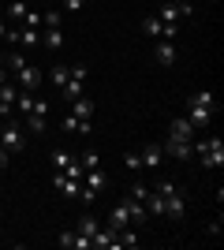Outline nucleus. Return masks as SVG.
Returning <instances> with one entry per match:
<instances>
[{"instance_id":"nucleus-33","label":"nucleus","mask_w":224,"mask_h":250,"mask_svg":"<svg viewBox=\"0 0 224 250\" xmlns=\"http://www.w3.org/2000/svg\"><path fill=\"white\" fill-rule=\"evenodd\" d=\"M123 165H127L131 172H142V157L139 153H127V157H123Z\"/></svg>"},{"instance_id":"nucleus-34","label":"nucleus","mask_w":224,"mask_h":250,"mask_svg":"<svg viewBox=\"0 0 224 250\" xmlns=\"http://www.w3.org/2000/svg\"><path fill=\"white\" fill-rule=\"evenodd\" d=\"M168 4H176V8H180L183 15H187V19H191V15H194V8H191V0H168Z\"/></svg>"},{"instance_id":"nucleus-32","label":"nucleus","mask_w":224,"mask_h":250,"mask_svg":"<svg viewBox=\"0 0 224 250\" xmlns=\"http://www.w3.org/2000/svg\"><path fill=\"white\" fill-rule=\"evenodd\" d=\"M157 194H161V198L176 194V183H172V179H161V183H157Z\"/></svg>"},{"instance_id":"nucleus-39","label":"nucleus","mask_w":224,"mask_h":250,"mask_svg":"<svg viewBox=\"0 0 224 250\" xmlns=\"http://www.w3.org/2000/svg\"><path fill=\"white\" fill-rule=\"evenodd\" d=\"M4 34H8V22L0 19V42H4Z\"/></svg>"},{"instance_id":"nucleus-14","label":"nucleus","mask_w":224,"mask_h":250,"mask_svg":"<svg viewBox=\"0 0 224 250\" xmlns=\"http://www.w3.org/2000/svg\"><path fill=\"white\" fill-rule=\"evenodd\" d=\"M97 228H101V224H97V217H90V213H82V217H79V224H75V231H79L82 239H90V250H94V235H97Z\"/></svg>"},{"instance_id":"nucleus-26","label":"nucleus","mask_w":224,"mask_h":250,"mask_svg":"<svg viewBox=\"0 0 224 250\" xmlns=\"http://www.w3.org/2000/svg\"><path fill=\"white\" fill-rule=\"evenodd\" d=\"M60 94H64L67 101H75V97H82V83H79V79H67V83L60 86Z\"/></svg>"},{"instance_id":"nucleus-22","label":"nucleus","mask_w":224,"mask_h":250,"mask_svg":"<svg viewBox=\"0 0 224 250\" xmlns=\"http://www.w3.org/2000/svg\"><path fill=\"white\" fill-rule=\"evenodd\" d=\"M71 116H79V120H90V116H94V101H90V97H75L71 101Z\"/></svg>"},{"instance_id":"nucleus-29","label":"nucleus","mask_w":224,"mask_h":250,"mask_svg":"<svg viewBox=\"0 0 224 250\" xmlns=\"http://www.w3.org/2000/svg\"><path fill=\"white\" fill-rule=\"evenodd\" d=\"M19 26H30V30H38V26H41V11H26Z\"/></svg>"},{"instance_id":"nucleus-13","label":"nucleus","mask_w":224,"mask_h":250,"mask_svg":"<svg viewBox=\"0 0 224 250\" xmlns=\"http://www.w3.org/2000/svg\"><path fill=\"white\" fill-rule=\"evenodd\" d=\"M90 127H94L90 120H79V116H71V112L60 120V131H64V135H75V131H79V135H90Z\"/></svg>"},{"instance_id":"nucleus-6","label":"nucleus","mask_w":224,"mask_h":250,"mask_svg":"<svg viewBox=\"0 0 224 250\" xmlns=\"http://www.w3.org/2000/svg\"><path fill=\"white\" fill-rule=\"evenodd\" d=\"M153 60H157L161 67H172V63H176V42L157 38V45H153Z\"/></svg>"},{"instance_id":"nucleus-2","label":"nucleus","mask_w":224,"mask_h":250,"mask_svg":"<svg viewBox=\"0 0 224 250\" xmlns=\"http://www.w3.org/2000/svg\"><path fill=\"white\" fill-rule=\"evenodd\" d=\"M194 157L205 168H221L224 165V142L221 138H202V142H194Z\"/></svg>"},{"instance_id":"nucleus-17","label":"nucleus","mask_w":224,"mask_h":250,"mask_svg":"<svg viewBox=\"0 0 224 250\" xmlns=\"http://www.w3.org/2000/svg\"><path fill=\"white\" fill-rule=\"evenodd\" d=\"M183 213H187V202H183L180 194H168V198H164V217H172V220H180Z\"/></svg>"},{"instance_id":"nucleus-12","label":"nucleus","mask_w":224,"mask_h":250,"mask_svg":"<svg viewBox=\"0 0 224 250\" xmlns=\"http://www.w3.org/2000/svg\"><path fill=\"white\" fill-rule=\"evenodd\" d=\"M53 187L60 190L64 198H79V190H82V187H79V179H67V172H56V176H53Z\"/></svg>"},{"instance_id":"nucleus-35","label":"nucleus","mask_w":224,"mask_h":250,"mask_svg":"<svg viewBox=\"0 0 224 250\" xmlns=\"http://www.w3.org/2000/svg\"><path fill=\"white\" fill-rule=\"evenodd\" d=\"M146 194H149V190L142 187V183H135V187H131V198H135V202H146Z\"/></svg>"},{"instance_id":"nucleus-20","label":"nucleus","mask_w":224,"mask_h":250,"mask_svg":"<svg viewBox=\"0 0 224 250\" xmlns=\"http://www.w3.org/2000/svg\"><path fill=\"white\" fill-rule=\"evenodd\" d=\"M105 172L101 168H90V172H82V187H90V190H105Z\"/></svg>"},{"instance_id":"nucleus-1","label":"nucleus","mask_w":224,"mask_h":250,"mask_svg":"<svg viewBox=\"0 0 224 250\" xmlns=\"http://www.w3.org/2000/svg\"><path fill=\"white\" fill-rule=\"evenodd\" d=\"M213 116H217V97H213V90H198V94H191V101H187V120H191L194 131H198V127H205Z\"/></svg>"},{"instance_id":"nucleus-30","label":"nucleus","mask_w":224,"mask_h":250,"mask_svg":"<svg viewBox=\"0 0 224 250\" xmlns=\"http://www.w3.org/2000/svg\"><path fill=\"white\" fill-rule=\"evenodd\" d=\"M53 165H56V172H64V168L71 165V153H64V149H56V153H53Z\"/></svg>"},{"instance_id":"nucleus-27","label":"nucleus","mask_w":224,"mask_h":250,"mask_svg":"<svg viewBox=\"0 0 224 250\" xmlns=\"http://www.w3.org/2000/svg\"><path fill=\"white\" fill-rule=\"evenodd\" d=\"M8 15H11V22H15V26H19V22H22V15H26V4H22V0H11V8H8Z\"/></svg>"},{"instance_id":"nucleus-24","label":"nucleus","mask_w":224,"mask_h":250,"mask_svg":"<svg viewBox=\"0 0 224 250\" xmlns=\"http://www.w3.org/2000/svg\"><path fill=\"white\" fill-rule=\"evenodd\" d=\"M30 108H34V90H19V97H15V112L30 116Z\"/></svg>"},{"instance_id":"nucleus-9","label":"nucleus","mask_w":224,"mask_h":250,"mask_svg":"<svg viewBox=\"0 0 224 250\" xmlns=\"http://www.w3.org/2000/svg\"><path fill=\"white\" fill-rule=\"evenodd\" d=\"M127 224H131V213H127V198H123V202H116V206H112V213H108V224H105V228L120 231V228H127Z\"/></svg>"},{"instance_id":"nucleus-40","label":"nucleus","mask_w":224,"mask_h":250,"mask_svg":"<svg viewBox=\"0 0 224 250\" xmlns=\"http://www.w3.org/2000/svg\"><path fill=\"white\" fill-rule=\"evenodd\" d=\"M209 4H221V0H209Z\"/></svg>"},{"instance_id":"nucleus-7","label":"nucleus","mask_w":224,"mask_h":250,"mask_svg":"<svg viewBox=\"0 0 224 250\" xmlns=\"http://www.w3.org/2000/svg\"><path fill=\"white\" fill-rule=\"evenodd\" d=\"M15 97H19V86L11 83H0V116H11L15 112Z\"/></svg>"},{"instance_id":"nucleus-25","label":"nucleus","mask_w":224,"mask_h":250,"mask_svg":"<svg viewBox=\"0 0 224 250\" xmlns=\"http://www.w3.org/2000/svg\"><path fill=\"white\" fill-rule=\"evenodd\" d=\"M67 79H71V67H67V63H56L53 71H49V83H53L56 90H60V86L67 83Z\"/></svg>"},{"instance_id":"nucleus-3","label":"nucleus","mask_w":224,"mask_h":250,"mask_svg":"<svg viewBox=\"0 0 224 250\" xmlns=\"http://www.w3.org/2000/svg\"><path fill=\"white\" fill-rule=\"evenodd\" d=\"M0 146L8 149V153H19V149L26 146V131H22L19 120H11V116H8V124L0 127Z\"/></svg>"},{"instance_id":"nucleus-11","label":"nucleus","mask_w":224,"mask_h":250,"mask_svg":"<svg viewBox=\"0 0 224 250\" xmlns=\"http://www.w3.org/2000/svg\"><path fill=\"white\" fill-rule=\"evenodd\" d=\"M168 138H176V142H194V127H191V120H187V116H183V120H172Z\"/></svg>"},{"instance_id":"nucleus-41","label":"nucleus","mask_w":224,"mask_h":250,"mask_svg":"<svg viewBox=\"0 0 224 250\" xmlns=\"http://www.w3.org/2000/svg\"><path fill=\"white\" fill-rule=\"evenodd\" d=\"M22 4H26V0H22Z\"/></svg>"},{"instance_id":"nucleus-4","label":"nucleus","mask_w":224,"mask_h":250,"mask_svg":"<svg viewBox=\"0 0 224 250\" xmlns=\"http://www.w3.org/2000/svg\"><path fill=\"white\" fill-rule=\"evenodd\" d=\"M49 97H34V108H30V116H22L26 120V131H34V135H45V116H49Z\"/></svg>"},{"instance_id":"nucleus-38","label":"nucleus","mask_w":224,"mask_h":250,"mask_svg":"<svg viewBox=\"0 0 224 250\" xmlns=\"http://www.w3.org/2000/svg\"><path fill=\"white\" fill-rule=\"evenodd\" d=\"M4 165H8V149L0 146V168H4Z\"/></svg>"},{"instance_id":"nucleus-31","label":"nucleus","mask_w":224,"mask_h":250,"mask_svg":"<svg viewBox=\"0 0 224 250\" xmlns=\"http://www.w3.org/2000/svg\"><path fill=\"white\" fill-rule=\"evenodd\" d=\"M79 165H82L86 172H90V168H101V165H97V153H94V149H86V153H82V161H79Z\"/></svg>"},{"instance_id":"nucleus-10","label":"nucleus","mask_w":224,"mask_h":250,"mask_svg":"<svg viewBox=\"0 0 224 250\" xmlns=\"http://www.w3.org/2000/svg\"><path fill=\"white\" fill-rule=\"evenodd\" d=\"M56 243H60L64 250H90V239H82L75 228H64L60 235H56Z\"/></svg>"},{"instance_id":"nucleus-19","label":"nucleus","mask_w":224,"mask_h":250,"mask_svg":"<svg viewBox=\"0 0 224 250\" xmlns=\"http://www.w3.org/2000/svg\"><path fill=\"white\" fill-rule=\"evenodd\" d=\"M142 34L157 42V38H164V22H161L157 15H146V19H142Z\"/></svg>"},{"instance_id":"nucleus-15","label":"nucleus","mask_w":224,"mask_h":250,"mask_svg":"<svg viewBox=\"0 0 224 250\" xmlns=\"http://www.w3.org/2000/svg\"><path fill=\"white\" fill-rule=\"evenodd\" d=\"M139 157H142V168H157L161 161H164V149H161L157 142H149V146H142Z\"/></svg>"},{"instance_id":"nucleus-28","label":"nucleus","mask_w":224,"mask_h":250,"mask_svg":"<svg viewBox=\"0 0 224 250\" xmlns=\"http://www.w3.org/2000/svg\"><path fill=\"white\" fill-rule=\"evenodd\" d=\"M41 26H49V30H60V11H41Z\"/></svg>"},{"instance_id":"nucleus-21","label":"nucleus","mask_w":224,"mask_h":250,"mask_svg":"<svg viewBox=\"0 0 224 250\" xmlns=\"http://www.w3.org/2000/svg\"><path fill=\"white\" fill-rule=\"evenodd\" d=\"M41 45L49 52H60L64 49V30H49V26H45V34H41Z\"/></svg>"},{"instance_id":"nucleus-5","label":"nucleus","mask_w":224,"mask_h":250,"mask_svg":"<svg viewBox=\"0 0 224 250\" xmlns=\"http://www.w3.org/2000/svg\"><path fill=\"white\" fill-rule=\"evenodd\" d=\"M15 86H19V90H38V86H41V67L26 63L22 71H15Z\"/></svg>"},{"instance_id":"nucleus-23","label":"nucleus","mask_w":224,"mask_h":250,"mask_svg":"<svg viewBox=\"0 0 224 250\" xmlns=\"http://www.w3.org/2000/svg\"><path fill=\"white\" fill-rule=\"evenodd\" d=\"M142 206H146L149 217H164V198H161L157 190H153V194H146V202H142Z\"/></svg>"},{"instance_id":"nucleus-18","label":"nucleus","mask_w":224,"mask_h":250,"mask_svg":"<svg viewBox=\"0 0 224 250\" xmlns=\"http://www.w3.org/2000/svg\"><path fill=\"white\" fill-rule=\"evenodd\" d=\"M0 60H4V67L15 75V71H22V67H26V52H22V49H11L8 56H0Z\"/></svg>"},{"instance_id":"nucleus-36","label":"nucleus","mask_w":224,"mask_h":250,"mask_svg":"<svg viewBox=\"0 0 224 250\" xmlns=\"http://www.w3.org/2000/svg\"><path fill=\"white\" fill-rule=\"evenodd\" d=\"M86 0H64V11H82Z\"/></svg>"},{"instance_id":"nucleus-37","label":"nucleus","mask_w":224,"mask_h":250,"mask_svg":"<svg viewBox=\"0 0 224 250\" xmlns=\"http://www.w3.org/2000/svg\"><path fill=\"white\" fill-rule=\"evenodd\" d=\"M71 79H79V83H86V67H82V63H75V67H71Z\"/></svg>"},{"instance_id":"nucleus-16","label":"nucleus","mask_w":224,"mask_h":250,"mask_svg":"<svg viewBox=\"0 0 224 250\" xmlns=\"http://www.w3.org/2000/svg\"><path fill=\"white\" fill-rule=\"evenodd\" d=\"M157 19L164 22V26H180V19H187L176 4H161V11H157Z\"/></svg>"},{"instance_id":"nucleus-8","label":"nucleus","mask_w":224,"mask_h":250,"mask_svg":"<svg viewBox=\"0 0 224 250\" xmlns=\"http://www.w3.org/2000/svg\"><path fill=\"white\" fill-rule=\"evenodd\" d=\"M164 153L168 157H176V161H191L194 157V142H176V138H164Z\"/></svg>"}]
</instances>
